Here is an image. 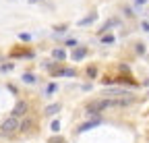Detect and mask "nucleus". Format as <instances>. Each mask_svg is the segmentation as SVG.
Here are the masks:
<instances>
[{"instance_id":"1a4fd4ad","label":"nucleus","mask_w":149,"mask_h":143,"mask_svg":"<svg viewBox=\"0 0 149 143\" xmlns=\"http://www.w3.org/2000/svg\"><path fill=\"white\" fill-rule=\"evenodd\" d=\"M62 110V104H50V106H46V114L48 116H54L56 112H60Z\"/></svg>"},{"instance_id":"7ed1b4c3","label":"nucleus","mask_w":149,"mask_h":143,"mask_svg":"<svg viewBox=\"0 0 149 143\" xmlns=\"http://www.w3.org/2000/svg\"><path fill=\"white\" fill-rule=\"evenodd\" d=\"M29 112V104L25 102V100H19L17 104H15V108H13V118H21V116H25Z\"/></svg>"},{"instance_id":"f257e3e1","label":"nucleus","mask_w":149,"mask_h":143,"mask_svg":"<svg viewBox=\"0 0 149 143\" xmlns=\"http://www.w3.org/2000/svg\"><path fill=\"white\" fill-rule=\"evenodd\" d=\"M110 108H120L118 98H97V100L87 102V106H85L87 114H100V112H106Z\"/></svg>"},{"instance_id":"423d86ee","label":"nucleus","mask_w":149,"mask_h":143,"mask_svg":"<svg viewBox=\"0 0 149 143\" xmlns=\"http://www.w3.org/2000/svg\"><path fill=\"white\" fill-rule=\"evenodd\" d=\"M97 118L95 120H89V122H83V124H79V127H77V133H85V131H91V129H95L97 127Z\"/></svg>"},{"instance_id":"5701e85b","label":"nucleus","mask_w":149,"mask_h":143,"mask_svg":"<svg viewBox=\"0 0 149 143\" xmlns=\"http://www.w3.org/2000/svg\"><path fill=\"white\" fill-rule=\"evenodd\" d=\"M29 2H31V4H35V2H40V0H29Z\"/></svg>"},{"instance_id":"f3484780","label":"nucleus","mask_w":149,"mask_h":143,"mask_svg":"<svg viewBox=\"0 0 149 143\" xmlns=\"http://www.w3.org/2000/svg\"><path fill=\"white\" fill-rule=\"evenodd\" d=\"M135 50H137V54H143V52H145V44H141V42H139Z\"/></svg>"},{"instance_id":"4be33fe9","label":"nucleus","mask_w":149,"mask_h":143,"mask_svg":"<svg viewBox=\"0 0 149 143\" xmlns=\"http://www.w3.org/2000/svg\"><path fill=\"white\" fill-rule=\"evenodd\" d=\"M145 2H147V0H135V4H137V6H143Z\"/></svg>"},{"instance_id":"f8f14e48","label":"nucleus","mask_w":149,"mask_h":143,"mask_svg":"<svg viewBox=\"0 0 149 143\" xmlns=\"http://www.w3.org/2000/svg\"><path fill=\"white\" fill-rule=\"evenodd\" d=\"M15 64L13 62H4V64H0V73H8V70H13Z\"/></svg>"},{"instance_id":"4468645a","label":"nucleus","mask_w":149,"mask_h":143,"mask_svg":"<svg viewBox=\"0 0 149 143\" xmlns=\"http://www.w3.org/2000/svg\"><path fill=\"white\" fill-rule=\"evenodd\" d=\"M93 19H95V13H91L89 17H85V19H81V21H79V25H87V23H91Z\"/></svg>"},{"instance_id":"6e6552de","label":"nucleus","mask_w":149,"mask_h":143,"mask_svg":"<svg viewBox=\"0 0 149 143\" xmlns=\"http://www.w3.org/2000/svg\"><path fill=\"white\" fill-rule=\"evenodd\" d=\"M33 127H35V120H33V118H25V120L21 122V131H23V133H29Z\"/></svg>"},{"instance_id":"b1692460","label":"nucleus","mask_w":149,"mask_h":143,"mask_svg":"<svg viewBox=\"0 0 149 143\" xmlns=\"http://www.w3.org/2000/svg\"><path fill=\"white\" fill-rule=\"evenodd\" d=\"M2 60H4V56H2V52H0V62H2Z\"/></svg>"},{"instance_id":"f03ea898","label":"nucleus","mask_w":149,"mask_h":143,"mask_svg":"<svg viewBox=\"0 0 149 143\" xmlns=\"http://www.w3.org/2000/svg\"><path fill=\"white\" fill-rule=\"evenodd\" d=\"M19 131H21V122H19V118L8 116L6 120H2V124H0V133H2V135L13 137V135H15V133H19Z\"/></svg>"},{"instance_id":"ddd939ff","label":"nucleus","mask_w":149,"mask_h":143,"mask_svg":"<svg viewBox=\"0 0 149 143\" xmlns=\"http://www.w3.org/2000/svg\"><path fill=\"white\" fill-rule=\"evenodd\" d=\"M48 143H66V139H64V137H60V135H54V137H50V139H48Z\"/></svg>"},{"instance_id":"412c9836","label":"nucleus","mask_w":149,"mask_h":143,"mask_svg":"<svg viewBox=\"0 0 149 143\" xmlns=\"http://www.w3.org/2000/svg\"><path fill=\"white\" fill-rule=\"evenodd\" d=\"M141 27H143V31H149V23H147V21H143Z\"/></svg>"},{"instance_id":"20e7f679","label":"nucleus","mask_w":149,"mask_h":143,"mask_svg":"<svg viewBox=\"0 0 149 143\" xmlns=\"http://www.w3.org/2000/svg\"><path fill=\"white\" fill-rule=\"evenodd\" d=\"M10 56L13 58H31L33 50L31 48H15V50H10Z\"/></svg>"},{"instance_id":"2eb2a0df","label":"nucleus","mask_w":149,"mask_h":143,"mask_svg":"<svg viewBox=\"0 0 149 143\" xmlns=\"http://www.w3.org/2000/svg\"><path fill=\"white\" fill-rule=\"evenodd\" d=\"M104 44H114V35H106V38H102Z\"/></svg>"},{"instance_id":"dca6fc26","label":"nucleus","mask_w":149,"mask_h":143,"mask_svg":"<svg viewBox=\"0 0 149 143\" xmlns=\"http://www.w3.org/2000/svg\"><path fill=\"white\" fill-rule=\"evenodd\" d=\"M52 131H54V133H58V131H60V122H58V120H54V122H52Z\"/></svg>"},{"instance_id":"0eeeda50","label":"nucleus","mask_w":149,"mask_h":143,"mask_svg":"<svg viewBox=\"0 0 149 143\" xmlns=\"http://www.w3.org/2000/svg\"><path fill=\"white\" fill-rule=\"evenodd\" d=\"M52 56H54L56 62H64L66 52H64V48H54V50H52Z\"/></svg>"},{"instance_id":"a211bd4d","label":"nucleus","mask_w":149,"mask_h":143,"mask_svg":"<svg viewBox=\"0 0 149 143\" xmlns=\"http://www.w3.org/2000/svg\"><path fill=\"white\" fill-rule=\"evenodd\" d=\"M64 75H66V77H74V75H77V73H74V70H72V68H64Z\"/></svg>"},{"instance_id":"9d476101","label":"nucleus","mask_w":149,"mask_h":143,"mask_svg":"<svg viewBox=\"0 0 149 143\" xmlns=\"http://www.w3.org/2000/svg\"><path fill=\"white\" fill-rule=\"evenodd\" d=\"M97 73H100V70H97V66H95V64H89V66H87V77H89V79H95V77H97Z\"/></svg>"},{"instance_id":"6ab92c4d","label":"nucleus","mask_w":149,"mask_h":143,"mask_svg":"<svg viewBox=\"0 0 149 143\" xmlns=\"http://www.w3.org/2000/svg\"><path fill=\"white\" fill-rule=\"evenodd\" d=\"M21 40H23V42H29L31 35H29V33H21Z\"/></svg>"},{"instance_id":"aec40b11","label":"nucleus","mask_w":149,"mask_h":143,"mask_svg":"<svg viewBox=\"0 0 149 143\" xmlns=\"http://www.w3.org/2000/svg\"><path fill=\"white\" fill-rule=\"evenodd\" d=\"M54 91H56V85H54V83L48 85V93H54Z\"/></svg>"},{"instance_id":"39448f33","label":"nucleus","mask_w":149,"mask_h":143,"mask_svg":"<svg viewBox=\"0 0 149 143\" xmlns=\"http://www.w3.org/2000/svg\"><path fill=\"white\" fill-rule=\"evenodd\" d=\"M87 54H89L87 46H79V48H74V50H72V60H83Z\"/></svg>"},{"instance_id":"9b49d317","label":"nucleus","mask_w":149,"mask_h":143,"mask_svg":"<svg viewBox=\"0 0 149 143\" xmlns=\"http://www.w3.org/2000/svg\"><path fill=\"white\" fill-rule=\"evenodd\" d=\"M23 81L29 83V85H33V83H35V75H33V73H23Z\"/></svg>"}]
</instances>
